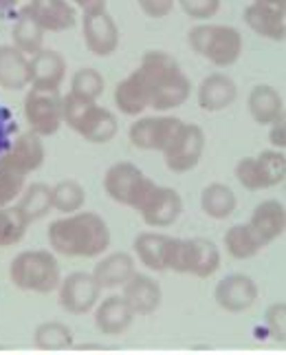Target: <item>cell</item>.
I'll return each mask as SVG.
<instances>
[{"instance_id":"obj_30","label":"cell","mask_w":286,"mask_h":355,"mask_svg":"<svg viewBox=\"0 0 286 355\" xmlns=\"http://www.w3.org/2000/svg\"><path fill=\"white\" fill-rule=\"evenodd\" d=\"M11 40H14V46L24 55H35L38 51H42L44 44V31L38 22L31 18V14L27 9H22L14 29H11Z\"/></svg>"},{"instance_id":"obj_15","label":"cell","mask_w":286,"mask_h":355,"mask_svg":"<svg viewBox=\"0 0 286 355\" xmlns=\"http://www.w3.org/2000/svg\"><path fill=\"white\" fill-rule=\"evenodd\" d=\"M260 296L256 280L247 274H229L214 289V300L220 309L229 313H242L251 309Z\"/></svg>"},{"instance_id":"obj_36","label":"cell","mask_w":286,"mask_h":355,"mask_svg":"<svg viewBox=\"0 0 286 355\" xmlns=\"http://www.w3.org/2000/svg\"><path fill=\"white\" fill-rule=\"evenodd\" d=\"M29 223L16 207H0V248H11L22 241Z\"/></svg>"},{"instance_id":"obj_35","label":"cell","mask_w":286,"mask_h":355,"mask_svg":"<svg viewBox=\"0 0 286 355\" xmlns=\"http://www.w3.org/2000/svg\"><path fill=\"white\" fill-rule=\"evenodd\" d=\"M104 89H106L104 76L91 67L75 71V76L71 80V95L82 97V100H89V102H97V97L104 93Z\"/></svg>"},{"instance_id":"obj_17","label":"cell","mask_w":286,"mask_h":355,"mask_svg":"<svg viewBox=\"0 0 286 355\" xmlns=\"http://www.w3.org/2000/svg\"><path fill=\"white\" fill-rule=\"evenodd\" d=\"M121 289H123L121 298L126 300L134 315L154 313L161 307V300H163V289H161L159 280H154L148 274L134 272V276Z\"/></svg>"},{"instance_id":"obj_21","label":"cell","mask_w":286,"mask_h":355,"mask_svg":"<svg viewBox=\"0 0 286 355\" xmlns=\"http://www.w3.org/2000/svg\"><path fill=\"white\" fill-rule=\"evenodd\" d=\"M93 311H95L97 331L102 336H110V338L126 334L134 320V313L130 311V307L121 296L104 298L102 302H97V307Z\"/></svg>"},{"instance_id":"obj_32","label":"cell","mask_w":286,"mask_h":355,"mask_svg":"<svg viewBox=\"0 0 286 355\" xmlns=\"http://www.w3.org/2000/svg\"><path fill=\"white\" fill-rule=\"evenodd\" d=\"M265 245L260 243V239L253 234V230L249 227L247 223L244 225H233L227 230L225 234V250L231 259L235 261H249L253 259L256 254H260Z\"/></svg>"},{"instance_id":"obj_24","label":"cell","mask_w":286,"mask_h":355,"mask_svg":"<svg viewBox=\"0 0 286 355\" xmlns=\"http://www.w3.org/2000/svg\"><path fill=\"white\" fill-rule=\"evenodd\" d=\"M136 265L132 254L128 252H113L104 256L93 269V278L99 289H117L123 287L134 276Z\"/></svg>"},{"instance_id":"obj_1","label":"cell","mask_w":286,"mask_h":355,"mask_svg":"<svg viewBox=\"0 0 286 355\" xmlns=\"http://www.w3.org/2000/svg\"><path fill=\"white\" fill-rule=\"evenodd\" d=\"M134 73L139 76L145 89L148 108H154L157 113H166L183 106L192 93L188 76L168 51H159V49L145 51L139 69Z\"/></svg>"},{"instance_id":"obj_26","label":"cell","mask_w":286,"mask_h":355,"mask_svg":"<svg viewBox=\"0 0 286 355\" xmlns=\"http://www.w3.org/2000/svg\"><path fill=\"white\" fill-rule=\"evenodd\" d=\"M242 18H244V24L253 33L262 35V38L273 40V42H284V38H286V22H284L282 11H276V9H269V7L251 3L244 9Z\"/></svg>"},{"instance_id":"obj_20","label":"cell","mask_w":286,"mask_h":355,"mask_svg":"<svg viewBox=\"0 0 286 355\" xmlns=\"http://www.w3.org/2000/svg\"><path fill=\"white\" fill-rule=\"evenodd\" d=\"M0 162L9 166L11 170H16L18 175L27 177L33 170H38L44 162V148L38 135L27 132L20 135L14 146H9V150L0 157Z\"/></svg>"},{"instance_id":"obj_41","label":"cell","mask_w":286,"mask_h":355,"mask_svg":"<svg viewBox=\"0 0 286 355\" xmlns=\"http://www.w3.org/2000/svg\"><path fill=\"white\" fill-rule=\"evenodd\" d=\"M11 146V117L9 111L0 104V157H3Z\"/></svg>"},{"instance_id":"obj_5","label":"cell","mask_w":286,"mask_h":355,"mask_svg":"<svg viewBox=\"0 0 286 355\" xmlns=\"http://www.w3.org/2000/svg\"><path fill=\"white\" fill-rule=\"evenodd\" d=\"M188 44L214 67L227 69L242 55V35L229 24H196L188 33Z\"/></svg>"},{"instance_id":"obj_29","label":"cell","mask_w":286,"mask_h":355,"mask_svg":"<svg viewBox=\"0 0 286 355\" xmlns=\"http://www.w3.org/2000/svg\"><path fill=\"white\" fill-rule=\"evenodd\" d=\"M115 106L119 108V113L136 117L148 111V95L145 89L139 80V76L132 71L126 80H121L115 89Z\"/></svg>"},{"instance_id":"obj_39","label":"cell","mask_w":286,"mask_h":355,"mask_svg":"<svg viewBox=\"0 0 286 355\" xmlns=\"http://www.w3.org/2000/svg\"><path fill=\"white\" fill-rule=\"evenodd\" d=\"M179 7L192 20H209L218 14L220 0H179Z\"/></svg>"},{"instance_id":"obj_25","label":"cell","mask_w":286,"mask_h":355,"mask_svg":"<svg viewBox=\"0 0 286 355\" xmlns=\"http://www.w3.org/2000/svg\"><path fill=\"white\" fill-rule=\"evenodd\" d=\"M247 108L260 126H271L273 121L284 117V102L278 89L271 84H256L249 93Z\"/></svg>"},{"instance_id":"obj_43","label":"cell","mask_w":286,"mask_h":355,"mask_svg":"<svg viewBox=\"0 0 286 355\" xmlns=\"http://www.w3.org/2000/svg\"><path fill=\"white\" fill-rule=\"evenodd\" d=\"M71 3H75L84 14H93V11L106 9V0H71Z\"/></svg>"},{"instance_id":"obj_34","label":"cell","mask_w":286,"mask_h":355,"mask_svg":"<svg viewBox=\"0 0 286 355\" xmlns=\"http://www.w3.org/2000/svg\"><path fill=\"white\" fill-rule=\"evenodd\" d=\"M73 342H75V338H73L71 327H66L64 322H57V320L42 322L35 327V331H33V345L44 351L69 349V347H73Z\"/></svg>"},{"instance_id":"obj_38","label":"cell","mask_w":286,"mask_h":355,"mask_svg":"<svg viewBox=\"0 0 286 355\" xmlns=\"http://www.w3.org/2000/svg\"><path fill=\"white\" fill-rule=\"evenodd\" d=\"M265 324H267V331L269 336L284 345L286 342V304L284 302H276L271 304L265 313Z\"/></svg>"},{"instance_id":"obj_44","label":"cell","mask_w":286,"mask_h":355,"mask_svg":"<svg viewBox=\"0 0 286 355\" xmlns=\"http://www.w3.org/2000/svg\"><path fill=\"white\" fill-rule=\"evenodd\" d=\"M256 5H262V7H269V9H276V11H282L286 9V0H253Z\"/></svg>"},{"instance_id":"obj_40","label":"cell","mask_w":286,"mask_h":355,"mask_svg":"<svg viewBox=\"0 0 286 355\" xmlns=\"http://www.w3.org/2000/svg\"><path fill=\"white\" fill-rule=\"evenodd\" d=\"M174 3H177V0H136V5H139L143 14L154 20L170 16L174 9Z\"/></svg>"},{"instance_id":"obj_27","label":"cell","mask_w":286,"mask_h":355,"mask_svg":"<svg viewBox=\"0 0 286 355\" xmlns=\"http://www.w3.org/2000/svg\"><path fill=\"white\" fill-rule=\"evenodd\" d=\"M0 87L7 91L29 87V58L14 44H0Z\"/></svg>"},{"instance_id":"obj_11","label":"cell","mask_w":286,"mask_h":355,"mask_svg":"<svg viewBox=\"0 0 286 355\" xmlns=\"http://www.w3.org/2000/svg\"><path fill=\"white\" fill-rule=\"evenodd\" d=\"M99 296H102V289L95 283L93 274L86 272H73L66 278H62V283L57 287V300L60 307L71 315H84L91 313Z\"/></svg>"},{"instance_id":"obj_19","label":"cell","mask_w":286,"mask_h":355,"mask_svg":"<svg viewBox=\"0 0 286 355\" xmlns=\"http://www.w3.org/2000/svg\"><path fill=\"white\" fill-rule=\"evenodd\" d=\"M235 97H238V87H235V82L227 73H211V76H207L201 82V87L196 91L198 106L207 113L225 111V108H229L235 102Z\"/></svg>"},{"instance_id":"obj_9","label":"cell","mask_w":286,"mask_h":355,"mask_svg":"<svg viewBox=\"0 0 286 355\" xmlns=\"http://www.w3.org/2000/svg\"><path fill=\"white\" fill-rule=\"evenodd\" d=\"M24 119L29 132L38 137H51L60 130L62 121V95L60 91H35L31 89L24 97Z\"/></svg>"},{"instance_id":"obj_2","label":"cell","mask_w":286,"mask_h":355,"mask_svg":"<svg viewBox=\"0 0 286 355\" xmlns=\"http://www.w3.org/2000/svg\"><path fill=\"white\" fill-rule=\"evenodd\" d=\"M48 245L66 259H95L110 245V230L95 212H75L48 225Z\"/></svg>"},{"instance_id":"obj_31","label":"cell","mask_w":286,"mask_h":355,"mask_svg":"<svg viewBox=\"0 0 286 355\" xmlns=\"http://www.w3.org/2000/svg\"><path fill=\"white\" fill-rule=\"evenodd\" d=\"M16 210L24 216V221L33 223L40 221L51 210V188L44 183H31L29 188H24L20 194V201L16 205Z\"/></svg>"},{"instance_id":"obj_16","label":"cell","mask_w":286,"mask_h":355,"mask_svg":"<svg viewBox=\"0 0 286 355\" xmlns=\"http://www.w3.org/2000/svg\"><path fill=\"white\" fill-rule=\"evenodd\" d=\"M66 78V62L53 49H42L29 60V84L35 91H60Z\"/></svg>"},{"instance_id":"obj_18","label":"cell","mask_w":286,"mask_h":355,"mask_svg":"<svg viewBox=\"0 0 286 355\" xmlns=\"http://www.w3.org/2000/svg\"><path fill=\"white\" fill-rule=\"evenodd\" d=\"M31 14V18L42 27V31L60 33L73 29L78 22V11L69 0H31L24 7Z\"/></svg>"},{"instance_id":"obj_14","label":"cell","mask_w":286,"mask_h":355,"mask_svg":"<svg viewBox=\"0 0 286 355\" xmlns=\"http://www.w3.org/2000/svg\"><path fill=\"white\" fill-rule=\"evenodd\" d=\"M143 221L150 227H170L179 221L183 212V199L177 190L163 188V186H152L148 192V197L136 207Z\"/></svg>"},{"instance_id":"obj_4","label":"cell","mask_w":286,"mask_h":355,"mask_svg":"<svg viewBox=\"0 0 286 355\" xmlns=\"http://www.w3.org/2000/svg\"><path fill=\"white\" fill-rule=\"evenodd\" d=\"M62 121L91 144H108L119 130L117 117L108 108L71 93L62 97Z\"/></svg>"},{"instance_id":"obj_6","label":"cell","mask_w":286,"mask_h":355,"mask_svg":"<svg viewBox=\"0 0 286 355\" xmlns=\"http://www.w3.org/2000/svg\"><path fill=\"white\" fill-rule=\"evenodd\" d=\"M220 267V250L207 239H172L168 272L190 274L196 278H209Z\"/></svg>"},{"instance_id":"obj_23","label":"cell","mask_w":286,"mask_h":355,"mask_svg":"<svg viewBox=\"0 0 286 355\" xmlns=\"http://www.w3.org/2000/svg\"><path fill=\"white\" fill-rule=\"evenodd\" d=\"M132 250L145 269H150V272H168L172 236L159 234V232H143V234L134 239Z\"/></svg>"},{"instance_id":"obj_8","label":"cell","mask_w":286,"mask_h":355,"mask_svg":"<svg viewBox=\"0 0 286 355\" xmlns=\"http://www.w3.org/2000/svg\"><path fill=\"white\" fill-rule=\"evenodd\" d=\"M286 177V157L282 150H265L258 157H244L235 166V179L247 190H267L280 186Z\"/></svg>"},{"instance_id":"obj_3","label":"cell","mask_w":286,"mask_h":355,"mask_svg":"<svg viewBox=\"0 0 286 355\" xmlns=\"http://www.w3.org/2000/svg\"><path fill=\"white\" fill-rule=\"evenodd\" d=\"M9 280L20 291L51 293L62 283V269L55 254L46 250H27L11 261Z\"/></svg>"},{"instance_id":"obj_10","label":"cell","mask_w":286,"mask_h":355,"mask_svg":"<svg viewBox=\"0 0 286 355\" xmlns=\"http://www.w3.org/2000/svg\"><path fill=\"white\" fill-rule=\"evenodd\" d=\"M205 150V132L198 124H185L174 135V139L163 150L166 166L172 173H190L198 166Z\"/></svg>"},{"instance_id":"obj_33","label":"cell","mask_w":286,"mask_h":355,"mask_svg":"<svg viewBox=\"0 0 286 355\" xmlns=\"http://www.w3.org/2000/svg\"><path fill=\"white\" fill-rule=\"evenodd\" d=\"M86 192L75 179H64L51 188V210L60 214H75L82 210Z\"/></svg>"},{"instance_id":"obj_22","label":"cell","mask_w":286,"mask_h":355,"mask_svg":"<svg viewBox=\"0 0 286 355\" xmlns=\"http://www.w3.org/2000/svg\"><path fill=\"white\" fill-rule=\"evenodd\" d=\"M249 227L253 230V234L260 239L262 245H269L276 239H280L286 230V210L278 199H267L260 203L251 218H249Z\"/></svg>"},{"instance_id":"obj_28","label":"cell","mask_w":286,"mask_h":355,"mask_svg":"<svg viewBox=\"0 0 286 355\" xmlns=\"http://www.w3.org/2000/svg\"><path fill=\"white\" fill-rule=\"evenodd\" d=\"M235 205H238V199H235V192L225 186V183H209V186L201 192V210L209 216V218H229L235 212Z\"/></svg>"},{"instance_id":"obj_7","label":"cell","mask_w":286,"mask_h":355,"mask_svg":"<svg viewBox=\"0 0 286 355\" xmlns=\"http://www.w3.org/2000/svg\"><path fill=\"white\" fill-rule=\"evenodd\" d=\"M154 181L148 179L139 168L130 162H119L108 168L104 177V190L110 199L126 207H139L152 190Z\"/></svg>"},{"instance_id":"obj_42","label":"cell","mask_w":286,"mask_h":355,"mask_svg":"<svg viewBox=\"0 0 286 355\" xmlns=\"http://www.w3.org/2000/svg\"><path fill=\"white\" fill-rule=\"evenodd\" d=\"M269 139L273 148H284L286 146V128H284V117L273 121L271 124V132H269Z\"/></svg>"},{"instance_id":"obj_13","label":"cell","mask_w":286,"mask_h":355,"mask_svg":"<svg viewBox=\"0 0 286 355\" xmlns=\"http://www.w3.org/2000/svg\"><path fill=\"white\" fill-rule=\"evenodd\" d=\"M82 35H84L86 49L97 58H108L119 49L117 22L106 9L93 11V14H84Z\"/></svg>"},{"instance_id":"obj_12","label":"cell","mask_w":286,"mask_h":355,"mask_svg":"<svg viewBox=\"0 0 286 355\" xmlns=\"http://www.w3.org/2000/svg\"><path fill=\"white\" fill-rule=\"evenodd\" d=\"M181 126H183V119L172 117V115L141 117V119H136L134 124H130L128 137L134 148L163 153Z\"/></svg>"},{"instance_id":"obj_37","label":"cell","mask_w":286,"mask_h":355,"mask_svg":"<svg viewBox=\"0 0 286 355\" xmlns=\"http://www.w3.org/2000/svg\"><path fill=\"white\" fill-rule=\"evenodd\" d=\"M22 186H24V177L0 162V207H7V203L14 201L20 194Z\"/></svg>"}]
</instances>
